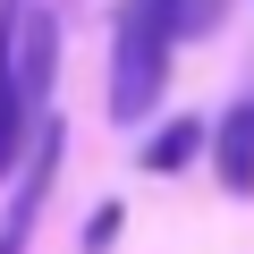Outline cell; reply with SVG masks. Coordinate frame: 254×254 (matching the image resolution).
Wrapping results in <instances>:
<instances>
[{
  "label": "cell",
  "mask_w": 254,
  "mask_h": 254,
  "mask_svg": "<svg viewBox=\"0 0 254 254\" xmlns=\"http://www.w3.org/2000/svg\"><path fill=\"white\" fill-rule=\"evenodd\" d=\"M110 237H119V203H102V212H93V229H85V246H93V254H102V246H110Z\"/></svg>",
  "instance_id": "ba28073f"
},
{
  "label": "cell",
  "mask_w": 254,
  "mask_h": 254,
  "mask_svg": "<svg viewBox=\"0 0 254 254\" xmlns=\"http://www.w3.org/2000/svg\"><path fill=\"white\" fill-rule=\"evenodd\" d=\"M144 9L161 17V34H170V43H195V34H212V26L229 17V0H144Z\"/></svg>",
  "instance_id": "52a82bcc"
},
{
  "label": "cell",
  "mask_w": 254,
  "mask_h": 254,
  "mask_svg": "<svg viewBox=\"0 0 254 254\" xmlns=\"http://www.w3.org/2000/svg\"><path fill=\"white\" fill-rule=\"evenodd\" d=\"M17 9H26V0H0V178H17L34 127H43V110H34L26 85H17Z\"/></svg>",
  "instance_id": "3957f363"
},
{
  "label": "cell",
  "mask_w": 254,
  "mask_h": 254,
  "mask_svg": "<svg viewBox=\"0 0 254 254\" xmlns=\"http://www.w3.org/2000/svg\"><path fill=\"white\" fill-rule=\"evenodd\" d=\"M203 144H212V127H203V119H170L161 136L144 144V170H153V178H170V170H187Z\"/></svg>",
  "instance_id": "8992f818"
},
{
  "label": "cell",
  "mask_w": 254,
  "mask_h": 254,
  "mask_svg": "<svg viewBox=\"0 0 254 254\" xmlns=\"http://www.w3.org/2000/svg\"><path fill=\"white\" fill-rule=\"evenodd\" d=\"M60 153H68V127L43 110L34 144H26V161H17V195H9V220H0V254H26L34 212H43V195H51V178H60Z\"/></svg>",
  "instance_id": "7a4b0ae2"
},
{
  "label": "cell",
  "mask_w": 254,
  "mask_h": 254,
  "mask_svg": "<svg viewBox=\"0 0 254 254\" xmlns=\"http://www.w3.org/2000/svg\"><path fill=\"white\" fill-rule=\"evenodd\" d=\"M17 85H26L34 110H51V85H60V17L43 9V0L17 9Z\"/></svg>",
  "instance_id": "277c9868"
},
{
  "label": "cell",
  "mask_w": 254,
  "mask_h": 254,
  "mask_svg": "<svg viewBox=\"0 0 254 254\" xmlns=\"http://www.w3.org/2000/svg\"><path fill=\"white\" fill-rule=\"evenodd\" d=\"M212 170H220V187L229 195H254V93H237L229 110H220V127H212Z\"/></svg>",
  "instance_id": "5b68a950"
},
{
  "label": "cell",
  "mask_w": 254,
  "mask_h": 254,
  "mask_svg": "<svg viewBox=\"0 0 254 254\" xmlns=\"http://www.w3.org/2000/svg\"><path fill=\"white\" fill-rule=\"evenodd\" d=\"M170 34H161V17L144 9V0H127L119 9V26H110V119L119 127H144L153 110H161V93H170Z\"/></svg>",
  "instance_id": "6da1fadb"
}]
</instances>
